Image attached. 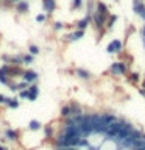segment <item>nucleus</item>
<instances>
[{
    "mask_svg": "<svg viewBox=\"0 0 145 150\" xmlns=\"http://www.w3.org/2000/svg\"><path fill=\"white\" fill-rule=\"evenodd\" d=\"M105 139H106V136L103 134V133H98V131H92V133H89L86 136L89 149H98Z\"/></svg>",
    "mask_w": 145,
    "mask_h": 150,
    "instance_id": "f257e3e1",
    "label": "nucleus"
},
{
    "mask_svg": "<svg viewBox=\"0 0 145 150\" xmlns=\"http://www.w3.org/2000/svg\"><path fill=\"white\" fill-rule=\"evenodd\" d=\"M22 80L23 81H27L28 84H33V83H36L37 81V78H39V74L36 72V70H33V69H25L22 72Z\"/></svg>",
    "mask_w": 145,
    "mask_h": 150,
    "instance_id": "f03ea898",
    "label": "nucleus"
},
{
    "mask_svg": "<svg viewBox=\"0 0 145 150\" xmlns=\"http://www.w3.org/2000/svg\"><path fill=\"white\" fill-rule=\"evenodd\" d=\"M97 150H120V147H119V144H117V141H115V139L106 138Z\"/></svg>",
    "mask_w": 145,
    "mask_h": 150,
    "instance_id": "7ed1b4c3",
    "label": "nucleus"
},
{
    "mask_svg": "<svg viewBox=\"0 0 145 150\" xmlns=\"http://www.w3.org/2000/svg\"><path fill=\"white\" fill-rule=\"evenodd\" d=\"M133 11L137 14L142 21H145V5H144V2H140V0H133Z\"/></svg>",
    "mask_w": 145,
    "mask_h": 150,
    "instance_id": "20e7f679",
    "label": "nucleus"
},
{
    "mask_svg": "<svg viewBox=\"0 0 145 150\" xmlns=\"http://www.w3.org/2000/svg\"><path fill=\"white\" fill-rule=\"evenodd\" d=\"M5 138L9 142H19L20 139V131L19 130H13V128H6L5 130Z\"/></svg>",
    "mask_w": 145,
    "mask_h": 150,
    "instance_id": "39448f33",
    "label": "nucleus"
},
{
    "mask_svg": "<svg viewBox=\"0 0 145 150\" xmlns=\"http://www.w3.org/2000/svg\"><path fill=\"white\" fill-rule=\"evenodd\" d=\"M75 75H77L78 78H81V80H84V81H91V80L94 78L92 77V74L89 72L87 69H84V67H75Z\"/></svg>",
    "mask_w": 145,
    "mask_h": 150,
    "instance_id": "423d86ee",
    "label": "nucleus"
},
{
    "mask_svg": "<svg viewBox=\"0 0 145 150\" xmlns=\"http://www.w3.org/2000/svg\"><path fill=\"white\" fill-rule=\"evenodd\" d=\"M37 96H39V86H37L36 83H33L28 86V100L30 102H34Z\"/></svg>",
    "mask_w": 145,
    "mask_h": 150,
    "instance_id": "0eeeda50",
    "label": "nucleus"
},
{
    "mask_svg": "<svg viewBox=\"0 0 145 150\" xmlns=\"http://www.w3.org/2000/svg\"><path fill=\"white\" fill-rule=\"evenodd\" d=\"M69 108H70V112H72V116H80V114H83V108H81V105H80L78 102H75V100H72V102H69Z\"/></svg>",
    "mask_w": 145,
    "mask_h": 150,
    "instance_id": "6e6552de",
    "label": "nucleus"
},
{
    "mask_svg": "<svg viewBox=\"0 0 145 150\" xmlns=\"http://www.w3.org/2000/svg\"><path fill=\"white\" fill-rule=\"evenodd\" d=\"M42 8H44V11L50 16L56 8V2L55 0H42Z\"/></svg>",
    "mask_w": 145,
    "mask_h": 150,
    "instance_id": "1a4fd4ad",
    "label": "nucleus"
},
{
    "mask_svg": "<svg viewBox=\"0 0 145 150\" xmlns=\"http://www.w3.org/2000/svg\"><path fill=\"white\" fill-rule=\"evenodd\" d=\"M98 16H101V17H105V19H108L109 17V9L106 8V5L103 3V2H98L97 3V11H95Z\"/></svg>",
    "mask_w": 145,
    "mask_h": 150,
    "instance_id": "9d476101",
    "label": "nucleus"
},
{
    "mask_svg": "<svg viewBox=\"0 0 145 150\" xmlns=\"http://www.w3.org/2000/svg\"><path fill=\"white\" fill-rule=\"evenodd\" d=\"M91 21H92V17H91V14H87L86 17H83V19H80V21L77 22V30H86L87 28V25L91 23Z\"/></svg>",
    "mask_w": 145,
    "mask_h": 150,
    "instance_id": "9b49d317",
    "label": "nucleus"
},
{
    "mask_svg": "<svg viewBox=\"0 0 145 150\" xmlns=\"http://www.w3.org/2000/svg\"><path fill=\"white\" fill-rule=\"evenodd\" d=\"M42 130H44V138L47 141H51L55 138V131H53V127H51L50 124L49 125H42Z\"/></svg>",
    "mask_w": 145,
    "mask_h": 150,
    "instance_id": "f8f14e48",
    "label": "nucleus"
},
{
    "mask_svg": "<svg viewBox=\"0 0 145 150\" xmlns=\"http://www.w3.org/2000/svg\"><path fill=\"white\" fill-rule=\"evenodd\" d=\"M19 105H20V102H19L17 97H6V103H5V106H6V108H13V110H16V108H19Z\"/></svg>",
    "mask_w": 145,
    "mask_h": 150,
    "instance_id": "ddd939ff",
    "label": "nucleus"
},
{
    "mask_svg": "<svg viewBox=\"0 0 145 150\" xmlns=\"http://www.w3.org/2000/svg\"><path fill=\"white\" fill-rule=\"evenodd\" d=\"M84 36V31L83 30H75L73 33H70V35L67 36V41L69 42H73V41H80L81 38Z\"/></svg>",
    "mask_w": 145,
    "mask_h": 150,
    "instance_id": "4468645a",
    "label": "nucleus"
},
{
    "mask_svg": "<svg viewBox=\"0 0 145 150\" xmlns=\"http://www.w3.org/2000/svg\"><path fill=\"white\" fill-rule=\"evenodd\" d=\"M126 80H128L130 84H137L140 81V74L139 72H131L126 75Z\"/></svg>",
    "mask_w": 145,
    "mask_h": 150,
    "instance_id": "2eb2a0df",
    "label": "nucleus"
},
{
    "mask_svg": "<svg viewBox=\"0 0 145 150\" xmlns=\"http://www.w3.org/2000/svg\"><path fill=\"white\" fill-rule=\"evenodd\" d=\"M28 130H30V131H39V130H42V124L39 120L33 119V120L28 122Z\"/></svg>",
    "mask_w": 145,
    "mask_h": 150,
    "instance_id": "dca6fc26",
    "label": "nucleus"
},
{
    "mask_svg": "<svg viewBox=\"0 0 145 150\" xmlns=\"http://www.w3.org/2000/svg\"><path fill=\"white\" fill-rule=\"evenodd\" d=\"M28 8H30V5H28V2H25V0H20L19 3H16V9H17V11L20 13V14L27 13Z\"/></svg>",
    "mask_w": 145,
    "mask_h": 150,
    "instance_id": "f3484780",
    "label": "nucleus"
},
{
    "mask_svg": "<svg viewBox=\"0 0 145 150\" xmlns=\"http://www.w3.org/2000/svg\"><path fill=\"white\" fill-rule=\"evenodd\" d=\"M59 116H61V119H67V117L72 116V112H70V108H69V103H67V105H64V106H61Z\"/></svg>",
    "mask_w": 145,
    "mask_h": 150,
    "instance_id": "a211bd4d",
    "label": "nucleus"
},
{
    "mask_svg": "<svg viewBox=\"0 0 145 150\" xmlns=\"http://www.w3.org/2000/svg\"><path fill=\"white\" fill-rule=\"evenodd\" d=\"M109 74L114 75V77H120V72H119V61L111 63V66H109Z\"/></svg>",
    "mask_w": 145,
    "mask_h": 150,
    "instance_id": "6ab92c4d",
    "label": "nucleus"
},
{
    "mask_svg": "<svg viewBox=\"0 0 145 150\" xmlns=\"http://www.w3.org/2000/svg\"><path fill=\"white\" fill-rule=\"evenodd\" d=\"M119 72H120V77H126L130 72H128V64H125L123 61H119Z\"/></svg>",
    "mask_w": 145,
    "mask_h": 150,
    "instance_id": "aec40b11",
    "label": "nucleus"
},
{
    "mask_svg": "<svg viewBox=\"0 0 145 150\" xmlns=\"http://www.w3.org/2000/svg\"><path fill=\"white\" fill-rule=\"evenodd\" d=\"M111 44L114 45L115 53H120L122 49H123V44H122V41H119V39H112V41H111Z\"/></svg>",
    "mask_w": 145,
    "mask_h": 150,
    "instance_id": "412c9836",
    "label": "nucleus"
},
{
    "mask_svg": "<svg viewBox=\"0 0 145 150\" xmlns=\"http://www.w3.org/2000/svg\"><path fill=\"white\" fill-rule=\"evenodd\" d=\"M115 21H117V16H115V14H112V16L108 17V21H106V27H108V30H111L112 25L115 23Z\"/></svg>",
    "mask_w": 145,
    "mask_h": 150,
    "instance_id": "4be33fe9",
    "label": "nucleus"
},
{
    "mask_svg": "<svg viewBox=\"0 0 145 150\" xmlns=\"http://www.w3.org/2000/svg\"><path fill=\"white\" fill-rule=\"evenodd\" d=\"M0 83H2V84H5V86H8V84L11 83V78H9V77H6V75H5V74L2 72V70H0Z\"/></svg>",
    "mask_w": 145,
    "mask_h": 150,
    "instance_id": "5701e85b",
    "label": "nucleus"
},
{
    "mask_svg": "<svg viewBox=\"0 0 145 150\" xmlns=\"http://www.w3.org/2000/svg\"><path fill=\"white\" fill-rule=\"evenodd\" d=\"M22 59H23V64H31L33 59H34V56L30 55V53H27V55H22Z\"/></svg>",
    "mask_w": 145,
    "mask_h": 150,
    "instance_id": "b1692460",
    "label": "nucleus"
},
{
    "mask_svg": "<svg viewBox=\"0 0 145 150\" xmlns=\"http://www.w3.org/2000/svg\"><path fill=\"white\" fill-rule=\"evenodd\" d=\"M28 50H30V55H33V56L39 55V52H41V49H39L37 45H34V44H31V45H30V49H28Z\"/></svg>",
    "mask_w": 145,
    "mask_h": 150,
    "instance_id": "393cba45",
    "label": "nucleus"
},
{
    "mask_svg": "<svg viewBox=\"0 0 145 150\" xmlns=\"http://www.w3.org/2000/svg\"><path fill=\"white\" fill-rule=\"evenodd\" d=\"M16 86H17V91H23V89H28V86H30V84H28L27 81H19V83H16Z\"/></svg>",
    "mask_w": 145,
    "mask_h": 150,
    "instance_id": "a878e982",
    "label": "nucleus"
},
{
    "mask_svg": "<svg viewBox=\"0 0 145 150\" xmlns=\"http://www.w3.org/2000/svg\"><path fill=\"white\" fill-rule=\"evenodd\" d=\"M19 100H28V89H23V91H19Z\"/></svg>",
    "mask_w": 145,
    "mask_h": 150,
    "instance_id": "bb28decb",
    "label": "nucleus"
},
{
    "mask_svg": "<svg viewBox=\"0 0 145 150\" xmlns=\"http://www.w3.org/2000/svg\"><path fill=\"white\" fill-rule=\"evenodd\" d=\"M83 6V0H72V8L73 9H80Z\"/></svg>",
    "mask_w": 145,
    "mask_h": 150,
    "instance_id": "cd10ccee",
    "label": "nucleus"
},
{
    "mask_svg": "<svg viewBox=\"0 0 145 150\" xmlns=\"http://www.w3.org/2000/svg\"><path fill=\"white\" fill-rule=\"evenodd\" d=\"M63 27H64V23H63V22H55V23H53V30H55V31L63 30Z\"/></svg>",
    "mask_w": 145,
    "mask_h": 150,
    "instance_id": "c85d7f7f",
    "label": "nucleus"
},
{
    "mask_svg": "<svg viewBox=\"0 0 145 150\" xmlns=\"http://www.w3.org/2000/svg\"><path fill=\"white\" fill-rule=\"evenodd\" d=\"M106 52H108V53H109V55L115 53V50H114V45H112L111 42H109V44H108V47H106Z\"/></svg>",
    "mask_w": 145,
    "mask_h": 150,
    "instance_id": "c756f323",
    "label": "nucleus"
},
{
    "mask_svg": "<svg viewBox=\"0 0 145 150\" xmlns=\"http://www.w3.org/2000/svg\"><path fill=\"white\" fill-rule=\"evenodd\" d=\"M45 21V14H37L36 16V22H44Z\"/></svg>",
    "mask_w": 145,
    "mask_h": 150,
    "instance_id": "7c9ffc66",
    "label": "nucleus"
},
{
    "mask_svg": "<svg viewBox=\"0 0 145 150\" xmlns=\"http://www.w3.org/2000/svg\"><path fill=\"white\" fill-rule=\"evenodd\" d=\"M5 103H6V96L0 94V105H5Z\"/></svg>",
    "mask_w": 145,
    "mask_h": 150,
    "instance_id": "2f4dec72",
    "label": "nucleus"
},
{
    "mask_svg": "<svg viewBox=\"0 0 145 150\" xmlns=\"http://www.w3.org/2000/svg\"><path fill=\"white\" fill-rule=\"evenodd\" d=\"M137 89H139V94H140V96L145 97V88H137Z\"/></svg>",
    "mask_w": 145,
    "mask_h": 150,
    "instance_id": "473e14b6",
    "label": "nucleus"
},
{
    "mask_svg": "<svg viewBox=\"0 0 145 150\" xmlns=\"http://www.w3.org/2000/svg\"><path fill=\"white\" fill-rule=\"evenodd\" d=\"M140 35H142V39H144L145 38V25L142 27V30H140Z\"/></svg>",
    "mask_w": 145,
    "mask_h": 150,
    "instance_id": "72a5a7b5",
    "label": "nucleus"
},
{
    "mask_svg": "<svg viewBox=\"0 0 145 150\" xmlns=\"http://www.w3.org/2000/svg\"><path fill=\"white\" fill-rule=\"evenodd\" d=\"M0 150H9L8 147H5V145H2V144H0Z\"/></svg>",
    "mask_w": 145,
    "mask_h": 150,
    "instance_id": "f704fd0d",
    "label": "nucleus"
},
{
    "mask_svg": "<svg viewBox=\"0 0 145 150\" xmlns=\"http://www.w3.org/2000/svg\"><path fill=\"white\" fill-rule=\"evenodd\" d=\"M142 88H145V80H144V83H142Z\"/></svg>",
    "mask_w": 145,
    "mask_h": 150,
    "instance_id": "c9c22d12",
    "label": "nucleus"
},
{
    "mask_svg": "<svg viewBox=\"0 0 145 150\" xmlns=\"http://www.w3.org/2000/svg\"><path fill=\"white\" fill-rule=\"evenodd\" d=\"M144 47H145V38H144Z\"/></svg>",
    "mask_w": 145,
    "mask_h": 150,
    "instance_id": "e433bc0d",
    "label": "nucleus"
},
{
    "mask_svg": "<svg viewBox=\"0 0 145 150\" xmlns=\"http://www.w3.org/2000/svg\"><path fill=\"white\" fill-rule=\"evenodd\" d=\"M25 150H31V149H25Z\"/></svg>",
    "mask_w": 145,
    "mask_h": 150,
    "instance_id": "4c0bfd02",
    "label": "nucleus"
},
{
    "mask_svg": "<svg viewBox=\"0 0 145 150\" xmlns=\"http://www.w3.org/2000/svg\"><path fill=\"white\" fill-rule=\"evenodd\" d=\"M114 2H119V0H114Z\"/></svg>",
    "mask_w": 145,
    "mask_h": 150,
    "instance_id": "58836bf2",
    "label": "nucleus"
}]
</instances>
